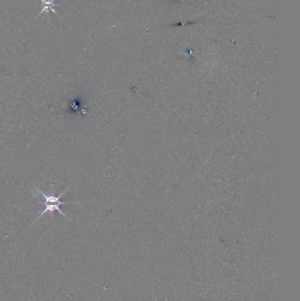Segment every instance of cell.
<instances>
[{"label":"cell","instance_id":"obj_1","mask_svg":"<svg viewBox=\"0 0 300 301\" xmlns=\"http://www.w3.org/2000/svg\"><path fill=\"white\" fill-rule=\"evenodd\" d=\"M67 189L68 188L64 189L63 192L61 193L59 196H56V195H52V194L46 195L45 193L42 192V190H40L39 188H35L36 195H40V196H42V198H44V207H45V209L40 212L39 217H42V215H44L47 212L53 213L54 211H59V213L61 214L62 216L66 217L65 214L63 213V211L60 210V206L63 205H66V204H70V202H62V201H60V199L64 195V193L66 192Z\"/></svg>","mask_w":300,"mask_h":301},{"label":"cell","instance_id":"obj_2","mask_svg":"<svg viewBox=\"0 0 300 301\" xmlns=\"http://www.w3.org/2000/svg\"><path fill=\"white\" fill-rule=\"evenodd\" d=\"M42 2V10L39 13V15H41L43 12H48V11H51L57 15L59 16L58 13L56 12L55 7L57 6V4H55V0H41Z\"/></svg>","mask_w":300,"mask_h":301}]
</instances>
